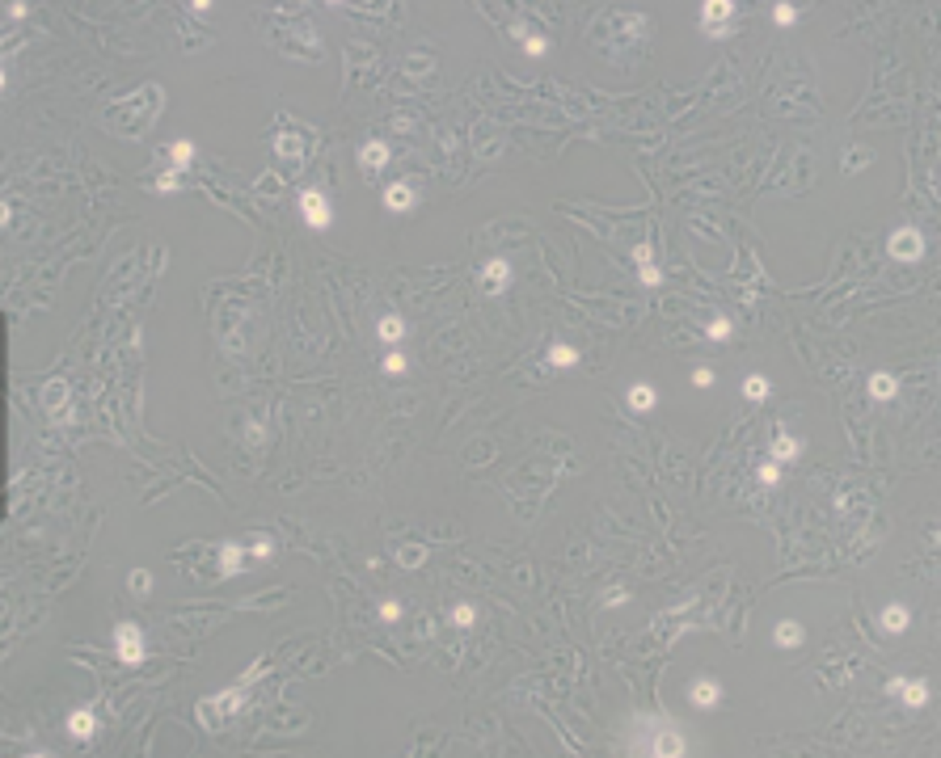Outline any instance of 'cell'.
I'll return each instance as SVG.
<instances>
[{
    "label": "cell",
    "mask_w": 941,
    "mask_h": 758,
    "mask_svg": "<svg viewBox=\"0 0 941 758\" xmlns=\"http://www.w3.org/2000/svg\"><path fill=\"white\" fill-rule=\"evenodd\" d=\"M300 220L308 223L313 232H326L333 223V207H330V198H326V190H317V185H304L300 190Z\"/></svg>",
    "instance_id": "cell-1"
},
{
    "label": "cell",
    "mask_w": 941,
    "mask_h": 758,
    "mask_svg": "<svg viewBox=\"0 0 941 758\" xmlns=\"http://www.w3.org/2000/svg\"><path fill=\"white\" fill-rule=\"evenodd\" d=\"M114 653H119V662H123V666H140L144 657H148L140 624H119V628H114Z\"/></svg>",
    "instance_id": "cell-2"
},
{
    "label": "cell",
    "mask_w": 941,
    "mask_h": 758,
    "mask_svg": "<svg viewBox=\"0 0 941 758\" xmlns=\"http://www.w3.org/2000/svg\"><path fill=\"white\" fill-rule=\"evenodd\" d=\"M887 249H891L895 262H920L925 257V232L920 227H895Z\"/></svg>",
    "instance_id": "cell-3"
},
{
    "label": "cell",
    "mask_w": 941,
    "mask_h": 758,
    "mask_svg": "<svg viewBox=\"0 0 941 758\" xmlns=\"http://www.w3.org/2000/svg\"><path fill=\"white\" fill-rule=\"evenodd\" d=\"M642 754H655V758H680L688 754V742H684V733L680 729H671V724H659L650 737H646V750Z\"/></svg>",
    "instance_id": "cell-4"
},
{
    "label": "cell",
    "mask_w": 941,
    "mask_h": 758,
    "mask_svg": "<svg viewBox=\"0 0 941 758\" xmlns=\"http://www.w3.org/2000/svg\"><path fill=\"white\" fill-rule=\"evenodd\" d=\"M887 695H895V700H903V708H925L929 704V682L925 678H891L887 682Z\"/></svg>",
    "instance_id": "cell-5"
},
{
    "label": "cell",
    "mask_w": 941,
    "mask_h": 758,
    "mask_svg": "<svg viewBox=\"0 0 941 758\" xmlns=\"http://www.w3.org/2000/svg\"><path fill=\"white\" fill-rule=\"evenodd\" d=\"M384 165H388V143H384V139L359 143V169H363V178H380Z\"/></svg>",
    "instance_id": "cell-6"
},
{
    "label": "cell",
    "mask_w": 941,
    "mask_h": 758,
    "mask_svg": "<svg viewBox=\"0 0 941 758\" xmlns=\"http://www.w3.org/2000/svg\"><path fill=\"white\" fill-rule=\"evenodd\" d=\"M481 287H485V295H503V291L511 287V266H507V257H490V262L481 266Z\"/></svg>",
    "instance_id": "cell-7"
},
{
    "label": "cell",
    "mask_w": 941,
    "mask_h": 758,
    "mask_svg": "<svg viewBox=\"0 0 941 758\" xmlns=\"http://www.w3.org/2000/svg\"><path fill=\"white\" fill-rule=\"evenodd\" d=\"M688 700H693V708H718L722 704V682L718 678H693Z\"/></svg>",
    "instance_id": "cell-8"
},
{
    "label": "cell",
    "mask_w": 941,
    "mask_h": 758,
    "mask_svg": "<svg viewBox=\"0 0 941 758\" xmlns=\"http://www.w3.org/2000/svg\"><path fill=\"white\" fill-rule=\"evenodd\" d=\"M773 459H777V463H798L802 459V443L785 430V426L773 430Z\"/></svg>",
    "instance_id": "cell-9"
},
{
    "label": "cell",
    "mask_w": 941,
    "mask_h": 758,
    "mask_svg": "<svg viewBox=\"0 0 941 758\" xmlns=\"http://www.w3.org/2000/svg\"><path fill=\"white\" fill-rule=\"evenodd\" d=\"M245 543H236V539H228V543H220V573L224 578H236V573H245L249 565H245Z\"/></svg>",
    "instance_id": "cell-10"
},
{
    "label": "cell",
    "mask_w": 941,
    "mask_h": 758,
    "mask_svg": "<svg viewBox=\"0 0 941 758\" xmlns=\"http://www.w3.org/2000/svg\"><path fill=\"white\" fill-rule=\"evenodd\" d=\"M414 203H418V190L406 185V181H393V185L384 190V207H388V211H410Z\"/></svg>",
    "instance_id": "cell-11"
},
{
    "label": "cell",
    "mask_w": 941,
    "mask_h": 758,
    "mask_svg": "<svg viewBox=\"0 0 941 758\" xmlns=\"http://www.w3.org/2000/svg\"><path fill=\"white\" fill-rule=\"evenodd\" d=\"M94 729H97L94 708H76V712L68 716V737H72V742H89V737H94Z\"/></svg>",
    "instance_id": "cell-12"
},
{
    "label": "cell",
    "mask_w": 941,
    "mask_h": 758,
    "mask_svg": "<svg viewBox=\"0 0 941 758\" xmlns=\"http://www.w3.org/2000/svg\"><path fill=\"white\" fill-rule=\"evenodd\" d=\"M68 388L64 384H47V392H43V404H47V413L55 421H72V409H68Z\"/></svg>",
    "instance_id": "cell-13"
},
{
    "label": "cell",
    "mask_w": 941,
    "mask_h": 758,
    "mask_svg": "<svg viewBox=\"0 0 941 758\" xmlns=\"http://www.w3.org/2000/svg\"><path fill=\"white\" fill-rule=\"evenodd\" d=\"M735 21V0H705L701 4V26H722Z\"/></svg>",
    "instance_id": "cell-14"
},
{
    "label": "cell",
    "mask_w": 941,
    "mask_h": 758,
    "mask_svg": "<svg viewBox=\"0 0 941 758\" xmlns=\"http://www.w3.org/2000/svg\"><path fill=\"white\" fill-rule=\"evenodd\" d=\"M802 636H806V632H802L798 620H781V624L773 628V645H777V649H798Z\"/></svg>",
    "instance_id": "cell-15"
},
{
    "label": "cell",
    "mask_w": 941,
    "mask_h": 758,
    "mask_svg": "<svg viewBox=\"0 0 941 758\" xmlns=\"http://www.w3.org/2000/svg\"><path fill=\"white\" fill-rule=\"evenodd\" d=\"M878 624L899 636V632H907L912 615H907V607H903V603H887V607H882V615H878Z\"/></svg>",
    "instance_id": "cell-16"
},
{
    "label": "cell",
    "mask_w": 941,
    "mask_h": 758,
    "mask_svg": "<svg viewBox=\"0 0 941 758\" xmlns=\"http://www.w3.org/2000/svg\"><path fill=\"white\" fill-rule=\"evenodd\" d=\"M655 404H659V392L650 384H633L629 388V409L633 413H655Z\"/></svg>",
    "instance_id": "cell-17"
},
{
    "label": "cell",
    "mask_w": 941,
    "mask_h": 758,
    "mask_svg": "<svg viewBox=\"0 0 941 758\" xmlns=\"http://www.w3.org/2000/svg\"><path fill=\"white\" fill-rule=\"evenodd\" d=\"M895 392H899V379H895L891 371L870 375V396H874V401H895Z\"/></svg>",
    "instance_id": "cell-18"
},
{
    "label": "cell",
    "mask_w": 941,
    "mask_h": 758,
    "mask_svg": "<svg viewBox=\"0 0 941 758\" xmlns=\"http://www.w3.org/2000/svg\"><path fill=\"white\" fill-rule=\"evenodd\" d=\"M376 337L384 342V346H397V342L406 337V320H401V316H380Z\"/></svg>",
    "instance_id": "cell-19"
},
{
    "label": "cell",
    "mask_w": 941,
    "mask_h": 758,
    "mask_svg": "<svg viewBox=\"0 0 941 758\" xmlns=\"http://www.w3.org/2000/svg\"><path fill=\"white\" fill-rule=\"evenodd\" d=\"M393 556H397V565H406V569H418V565L426 560V548H423V543H406V548H397Z\"/></svg>",
    "instance_id": "cell-20"
},
{
    "label": "cell",
    "mask_w": 941,
    "mask_h": 758,
    "mask_svg": "<svg viewBox=\"0 0 941 758\" xmlns=\"http://www.w3.org/2000/svg\"><path fill=\"white\" fill-rule=\"evenodd\" d=\"M578 362V350L574 346H565V342H553L549 346V367H574Z\"/></svg>",
    "instance_id": "cell-21"
},
{
    "label": "cell",
    "mask_w": 941,
    "mask_h": 758,
    "mask_svg": "<svg viewBox=\"0 0 941 758\" xmlns=\"http://www.w3.org/2000/svg\"><path fill=\"white\" fill-rule=\"evenodd\" d=\"M169 160H173V169L182 173V169H186L190 160H194V143H190V139H178V143L169 148Z\"/></svg>",
    "instance_id": "cell-22"
},
{
    "label": "cell",
    "mask_w": 941,
    "mask_h": 758,
    "mask_svg": "<svg viewBox=\"0 0 941 758\" xmlns=\"http://www.w3.org/2000/svg\"><path fill=\"white\" fill-rule=\"evenodd\" d=\"M743 396H748V401H768V379H764V375H748V379H743Z\"/></svg>",
    "instance_id": "cell-23"
},
{
    "label": "cell",
    "mask_w": 941,
    "mask_h": 758,
    "mask_svg": "<svg viewBox=\"0 0 941 758\" xmlns=\"http://www.w3.org/2000/svg\"><path fill=\"white\" fill-rule=\"evenodd\" d=\"M448 620H452V628H473L477 624V607H473V603H456Z\"/></svg>",
    "instance_id": "cell-24"
},
{
    "label": "cell",
    "mask_w": 941,
    "mask_h": 758,
    "mask_svg": "<svg viewBox=\"0 0 941 758\" xmlns=\"http://www.w3.org/2000/svg\"><path fill=\"white\" fill-rule=\"evenodd\" d=\"M755 476H760V485H764V489H777V485H781V463H777V459H764Z\"/></svg>",
    "instance_id": "cell-25"
},
{
    "label": "cell",
    "mask_w": 941,
    "mask_h": 758,
    "mask_svg": "<svg viewBox=\"0 0 941 758\" xmlns=\"http://www.w3.org/2000/svg\"><path fill=\"white\" fill-rule=\"evenodd\" d=\"M705 333H709V342H726L730 337V316H713L705 324Z\"/></svg>",
    "instance_id": "cell-26"
},
{
    "label": "cell",
    "mask_w": 941,
    "mask_h": 758,
    "mask_svg": "<svg viewBox=\"0 0 941 758\" xmlns=\"http://www.w3.org/2000/svg\"><path fill=\"white\" fill-rule=\"evenodd\" d=\"M249 552H253L258 560H271V556H275V539L271 536H253L249 539Z\"/></svg>",
    "instance_id": "cell-27"
},
{
    "label": "cell",
    "mask_w": 941,
    "mask_h": 758,
    "mask_svg": "<svg viewBox=\"0 0 941 758\" xmlns=\"http://www.w3.org/2000/svg\"><path fill=\"white\" fill-rule=\"evenodd\" d=\"M275 152H279V156H304V143H300L296 135H279V139H275Z\"/></svg>",
    "instance_id": "cell-28"
},
{
    "label": "cell",
    "mask_w": 941,
    "mask_h": 758,
    "mask_svg": "<svg viewBox=\"0 0 941 758\" xmlns=\"http://www.w3.org/2000/svg\"><path fill=\"white\" fill-rule=\"evenodd\" d=\"M406 367H410V362H406V354H401V350H388V354H384V362H380V371H384V375H401Z\"/></svg>",
    "instance_id": "cell-29"
},
{
    "label": "cell",
    "mask_w": 941,
    "mask_h": 758,
    "mask_svg": "<svg viewBox=\"0 0 941 758\" xmlns=\"http://www.w3.org/2000/svg\"><path fill=\"white\" fill-rule=\"evenodd\" d=\"M773 21H777V26H794V21H798V4H790V0H781V4L773 9Z\"/></svg>",
    "instance_id": "cell-30"
},
{
    "label": "cell",
    "mask_w": 941,
    "mask_h": 758,
    "mask_svg": "<svg viewBox=\"0 0 941 758\" xmlns=\"http://www.w3.org/2000/svg\"><path fill=\"white\" fill-rule=\"evenodd\" d=\"M519 39H523V55H545V51H549V39H545V34H528V30H523Z\"/></svg>",
    "instance_id": "cell-31"
},
{
    "label": "cell",
    "mask_w": 941,
    "mask_h": 758,
    "mask_svg": "<svg viewBox=\"0 0 941 758\" xmlns=\"http://www.w3.org/2000/svg\"><path fill=\"white\" fill-rule=\"evenodd\" d=\"M380 620H384V624H397V620H401V603H397V598H384V603H380Z\"/></svg>",
    "instance_id": "cell-32"
},
{
    "label": "cell",
    "mask_w": 941,
    "mask_h": 758,
    "mask_svg": "<svg viewBox=\"0 0 941 758\" xmlns=\"http://www.w3.org/2000/svg\"><path fill=\"white\" fill-rule=\"evenodd\" d=\"M152 190H182V173H178V169H169V173H161V178L152 181Z\"/></svg>",
    "instance_id": "cell-33"
},
{
    "label": "cell",
    "mask_w": 941,
    "mask_h": 758,
    "mask_svg": "<svg viewBox=\"0 0 941 758\" xmlns=\"http://www.w3.org/2000/svg\"><path fill=\"white\" fill-rule=\"evenodd\" d=\"M638 278H642L646 287H659V282H663V274H659V266H655V262H646V266H638Z\"/></svg>",
    "instance_id": "cell-34"
},
{
    "label": "cell",
    "mask_w": 941,
    "mask_h": 758,
    "mask_svg": "<svg viewBox=\"0 0 941 758\" xmlns=\"http://www.w3.org/2000/svg\"><path fill=\"white\" fill-rule=\"evenodd\" d=\"M705 39H730L735 34V21H722V26H701Z\"/></svg>",
    "instance_id": "cell-35"
},
{
    "label": "cell",
    "mask_w": 941,
    "mask_h": 758,
    "mask_svg": "<svg viewBox=\"0 0 941 758\" xmlns=\"http://www.w3.org/2000/svg\"><path fill=\"white\" fill-rule=\"evenodd\" d=\"M131 590H136V594H148V590H152V573H148V569H136V573H131Z\"/></svg>",
    "instance_id": "cell-36"
},
{
    "label": "cell",
    "mask_w": 941,
    "mask_h": 758,
    "mask_svg": "<svg viewBox=\"0 0 941 758\" xmlns=\"http://www.w3.org/2000/svg\"><path fill=\"white\" fill-rule=\"evenodd\" d=\"M693 388H713V371H709V367H697V371H693Z\"/></svg>",
    "instance_id": "cell-37"
},
{
    "label": "cell",
    "mask_w": 941,
    "mask_h": 758,
    "mask_svg": "<svg viewBox=\"0 0 941 758\" xmlns=\"http://www.w3.org/2000/svg\"><path fill=\"white\" fill-rule=\"evenodd\" d=\"M633 262H638V266L655 262V249H650V245H638V249H633Z\"/></svg>",
    "instance_id": "cell-38"
},
{
    "label": "cell",
    "mask_w": 941,
    "mask_h": 758,
    "mask_svg": "<svg viewBox=\"0 0 941 758\" xmlns=\"http://www.w3.org/2000/svg\"><path fill=\"white\" fill-rule=\"evenodd\" d=\"M604 603H608V607H625V603H629V590H612Z\"/></svg>",
    "instance_id": "cell-39"
}]
</instances>
